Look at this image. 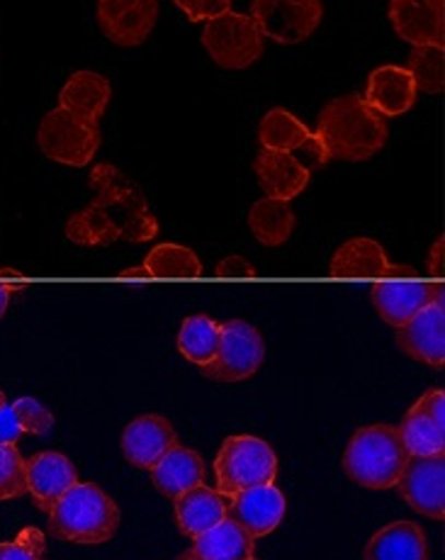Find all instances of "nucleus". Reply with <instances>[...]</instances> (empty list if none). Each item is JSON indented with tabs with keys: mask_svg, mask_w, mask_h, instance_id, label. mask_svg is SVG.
<instances>
[{
	"mask_svg": "<svg viewBox=\"0 0 445 560\" xmlns=\"http://www.w3.org/2000/svg\"><path fill=\"white\" fill-rule=\"evenodd\" d=\"M176 560H204L202 556H198V553H195L192 551V548H190V551H186V553H180Z\"/></svg>",
	"mask_w": 445,
	"mask_h": 560,
	"instance_id": "obj_42",
	"label": "nucleus"
},
{
	"mask_svg": "<svg viewBox=\"0 0 445 560\" xmlns=\"http://www.w3.org/2000/svg\"><path fill=\"white\" fill-rule=\"evenodd\" d=\"M0 283L20 288V283H25V276L15 271V268H0Z\"/></svg>",
	"mask_w": 445,
	"mask_h": 560,
	"instance_id": "obj_39",
	"label": "nucleus"
},
{
	"mask_svg": "<svg viewBox=\"0 0 445 560\" xmlns=\"http://www.w3.org/2000/svg\"><path fill=\"white\" fill-rule=\"evenodd\" d=\"M295 212L285 200L264 198L254 202V208L248 210V228L264 246L285 244L292 230H295Z\"/></svg>",
	"mask_w": 445,
	"mask_h": 560,
	"instance_id": "obj_27",
	"label": "nucleus"
},
{
	"mask_svg": "<svg viewBox=\"0 0 445 560\" xmlns=\"http://www.w3.org/2000/svg\"><path fill=\"white\" fill-rule=\"evenodd\" d=\"M27 492V460L15 444H0V502L17 500Z\"/></svg>",
	"mask_w": 445,
	"mask_h": 560,
	"instance_id": "obj_32",
	"label": "nucleus"
},
{
	"mask_svg": "<svg viewBox=\"0 0 445 560\" xmlns=\"http://www.w3.org/2000/svg\"><path fill=\"white\" fill-rule=\"evenodd\" d=\"M285 516V494L273 482L234 494L226 504V520L236 522L251 538L276 532Z\"/></svg>",
	"mask_w": 445,
	"mask_h": 560,
	"instance_id": "obj_16",
	"label": "nucleus"
},
{
	"mask_svg": "<svg viewBox=\"0 0 445 560\" xmlns=\"http://www.w3.org/2000/svg\"><path fill=\"white\" fill-rule=\"evenodd\" d=\"M216 278H256V268L244 256H230L214 268Z\"/></svg>",
	"mask_w": 445,
	"mask_h": 560,
	"instance_id": "obj_37",
	"label": "nucleus"
},
{
	"mask_svg": "<svg viewBox=\"0 0 445 560\" xmlns=\"http://www.w3.org/2000/svg\"><path fill=\"white\" fill-rule=\"evenodd\" d=\"M144 268L151 278H200L202 264L198 254L180 244H159L149 252Z\"/></svg>",
	"mask_w": 445,
	"mask_h": 560,
	"instance_id": "obj_30",
	"label": "nucleus"
},
{
	"mask_svg": "<svg viewBox=\"0 0 445 560\" xmlns=\"http://www.w3.org/2000/svg\"><path fill=\"white\" fill-rule=\"evenodd\" d=\"M173 502H176L178 529L190 538H198L222 520H226V504H230V498H224V494L208 488V485H198V488L180 494V498Z\"/></svg>",
	"mask_w": 445,
	"mask_h": 560,
	"instance_id": "obj_24",
	"label": "nucleus"
},
{
	"mask_svg": "<svg viewBox=\"0 0 445 560\" xmlns=\"http://www.w3.org/2000/svg\"><path fill=\"white\" fill-rule=\"evenodd\" d=\"M0 560H45V534L27 526L15 541L0 544Z\"/></svg>",
	"mask_w": 445,
	"mask_h": 560,
	"instance_id": "obj_33",
	"label": "nucleus"
},
{
	"mask_svg": "<svg viewBox=\"0 0 445 560\" xmlns=\"http://www.w3.org/2000/svg\"><path fill=\"white\" fill-rule=\"evenodd\" d=\"M256 538L248 536L232 520H222L210 532L195 538L192 551L204 560H246L254 558Z\"/></svg>",
	"mask_w": 445,
	"mask_h": 560,
	"instance_id": "obj_26",
	"label": "nucleus"
},
{
	"mask_svg": "<svg viewBox=\"0 0 445 560\" xmlns=\"http://www.w3.org/2000/svg\"><path fill=\"white\" fill-rule=\"evenodd\" d=\"M119 278H122V280H151L144 264H141L139 268H127V271L119 273Z\"/></svg>",
	"mask_w": 445,
	"mask_h": 560,
	"instance_id": "obj_40",
	"label": "nucleus"
},
{
	"mask_svg": "<svg viewBox=\"0 0 445 560\" xmlns=\"http://www.w3.org/2000/svg\"><path fill=\"white\" fill-rule=\"evenodd\" d=\"M246 560H256V558H246Z\"/></svg>",
	"mask_w": 445,
	"mask_h": 560,
	"instance_id": "obj_43",
	"label": "nucleus"
},
{
	"mask_svg": "<svg viewBox=\"0 0 445 560\" xmlns=\"http://www.w3.org/2000/svg\"><path fill=\"white\" fill-rule=\"evenodd\" d=\"M395 488L414 512L429 520H445V454L409 458Z\"/></svg>",
	"mask_w": 445,
	"mask_h": 560,
	"instance_id": "obj_11",
	"label": "nucleus"
},
{
	"mask_svg": "<svg viewBox=\"0 0 445 560\" xmlns=\"http://www.w3.org/2000/svg\"><path fill=\"white\" fill-rule=\"evenodd\" d=\"M45 560H47V558H45Z\"/></svg>",
	"mask_w": 445,
	"mask_h": 560,
	"instance_id": "obj_44",
	"label": "nucleus"
},
{
	"mask_svg": "<svg viewBox=\"0 0 445 560\" xmlns=\"http://www.w3.org/2000/svg\"><path fill=\"white\" fill-rule=\"evenodd\" d=\"M260 35L278 45H300L309 39L324 18L321 0H254L251 15Z\"/></svg>",
	"mask_w": 445,
	"mask_h": 560,
	"instance_id": "obj_9",
	"label": "nucleus"
},
{
	"mask_svg": "<svg viewBox=\"0 0 445 560\" xmlns=\"http://www.w3.org/2000/svg\"><path fill=\"white\" fill-rule=\"evenodd\" d=\"M411 79H414L417 91L423 93H443L445 89V51L438 45H423L414 47L409 54V61L405 67Z\"/></svg>",
	"mask_w": 445,
	"mask_h": 560,
	"instance_id": "obj_31",
	"label": "nucleus"
},
{
	"mask_svg": "<svg viewBox=\"0 0 445 560\" xmlns=\"http://www.w3.org/2000/svg\"><path fill=\"white\" fill-rule=\"evenodd\" d=\"M23 427H20L13 402H8L5 393L0 390V444H17L23 436Z\"/></svg>",
	"mask_w": 445,
	"mask_h": 560,
	"instance_id": "obj_36",
	"label": "nucleus"
},
{
	"mask_svg": "<svg viewBox=\"0 0 445 560\" xmlns=\"http://www.w3.org/2000/svg\"><path fill=\"white\" fill-rule=\"evenodd\" d=\"M37 142L42 154L51 161L83 168L91 164L97 149H101V127H97V122L83 120V117L63 110V107H57L42 120Z\"/></svg>",
	"mask_w": 445,
	"mask_h": 560,
	"instance_id": "obj_6",
	"label": "nucleus"
},
{
	"mask_svg": "<svg viewBox=\"0 0 445 560\" xmlns=\"http://www.w3.org/2000/svg\"><path fill=\"white\" fill-rule=\"evenodd\" d=\"M15 290H17V288H13V285L0 283V319H3L5 310H8V305H10V295H13Z\"/></svg>",
	"mask_w": 445,
	"mask_h": 560,
	"instance_id": "obj_41",
	"label": "nucleus"
},
{
	"mask_svg": "<svg viewBox=\"0 0 445 560\" xmlns=\"http://www.w3.org/2000/svg\"><path fill=\"white\" fill-rule=\"evenodd\" d=\"M331 276L343 280H389V278H417L411 266H397L387 258L379 242L367 236H355L339 246L331 258Z\"/></svg>",
	"mask_w": 445,
	"mask_h": 560,
	"instance_id": "obj_14",
	"label": "nucleus"
},
{
	"mask_svg": "<svg viewBox=\"0 0 445 560\" xmlns=\"http://www.w3.org/2000/svg\"><path fill=\"white\" fill-rule=\"evenodd\" d=\"M266 343L260 331L242 319L224 322L220 327V347L202 373L216 383H242L264 365Z\"/></svg>",
	"mask_w": 445,
	"mask_h": 560,
	"instance_id": "obj_8",
	"label": "nucleus"
},
{
	"mask_svg": "<svg viewBox=\"0 0 445 560\" xmlns=\"http://www.w3.org/2000/svg\"><path fill=\"white\" fill-rule=\"evenodd\" d=\"M443 246H445V240H443V236H438V242L433 244L431 256H429V273L433 278L443 276Z\"/></svg>",
	"mask_w": 445,
	"mask_h": 560,
	"instance_id": "obj_38",
	"label": "nucleus"
},
{
	"mask_svg": "<svg viewBox=\"0 0 445 560\" xmlns=\"http://www.w3.org/2000/svg\"><path fill=\"white\" fill-rule=\"evenodd\" d=\"M258 139L260 147L268 149V152L292 154L307 171H317L331 161L321 139L305 122L297 120L295 115L282 110V107H273L264 117Z\"/></svg>",
	"mask_w": 445,
	"mask_h": 560,
	"instance_id": "obj_10",
	"label": "nucleus"
},
{
	"mask_svg": "<svg viewBox=\"0 0 445 560\" xmlns=\"http://www.w3.org/2000/svg\"><path fill=\"white\" fill-rule=\"evenodd\" d=\"M397 429L409 458L445 454V427L433 422L417 402L411 405V409L405 415V419H401Z\"/></svg>",
	"mask_w": 445,
	"mask_h": 560,
	"instance_id": "obj_28",
	"label": "nucleus"
},
{
	"mask_svg": "<svg viewBox=\"0 0 445 560\" xmlns=\"http://www.w3.org/2000/svg\"><path fill=\"white\" fill-rule=\"evenodd\" d=\"M220 322H214L208 315H192L178 331V351L186 357L190 363L204 369L216 353L220 347Z\"/></svg>",
	"mask_w": 445,
	"mask_h": 560,
	"instance_id": "obj_29",
	"label": "nucleus"
},
{
	"mask_svg": "<svg viewBox=\"0 0 445 560\" xmlns=\"http://www.w3.org/2000/svg\"><path fill=\"white\" fill-rule=\"evenodd\" d=\"M110 98L113 89L105 77L95 71H75L59 93V107L83 117V120L101 122Z\"/></svg>",
	"mask_w": 445,
	"mask_h": 560,
	"instance_id": "obj_25",
	"label": "nucleus"
},
{
	"mask_svg": "<svg viewBox=\"0 0 445 560\" xmlns=\"http://www.w3.org/2000/svg\"><path fill=\"white\" fill-rule=\"evenodd\" d=\"M202 47L216 67L242 71L264 57V35L251 18L230 10L204 23Z\"/></svg>",
	"mask_w": 445,
	"mask_h": 560,
	"instance_id": "obj_7",
	"label": "nucleus"
},
{
	"mask_svg": "<svg viewBox=\"0 0 445 560\" xmlns=\"http://www.w3.org/2000/svg\"><path fill=\"white\" fill-rule=\"evenodd\" d=\"M409 463V454L395 424L363 427L351 436L343 454V470L367 490L395 488Z\"/></svg>",
	"mask_w": 445,
	"mask_h": 560,
	"instance_id": "obj_4",
	"label": "nucleus"
},
{
	"mask_svg": "<svg viewBox=\"0 0 445 560\" xmlns=\"http://www.w3.org/2000/svg\"><path fill=\"white\" fill-rule=\"evenodd\" d=\"M254 171L260 188L266 190V198L285 202L297 198L300 192L309 186L312 178V171L302 166L295 156L282 152H268V149H264V152L256 156Z\"/></svg>",
	"mask_w": 445,
	"mask_h": 560,
	"instance_id": "obj_21",
	"label": "nucleus"
},
{
	"mask_svg": "<svg viewBox=\"0 0 445 560\" xmlns=\"http://www.w3.org/2000/svg\"><path fill=\"white\" fill-rule=\"evenodd\" d=\"M443 300L441 283H426L419 278H389L373 285V305L387 325L401 327L426 305Z\"/></svg>",
	"mask_w": 445,
	"mask_h": 560,
	"instance_id": "obj_13",
	"label": "nucleus"
},
{
	"mask_svg": "<svg viewBox=\"0 0 445 560\" xmlns=\"http://www.w3.org/2000/svg\"><path fill=\"white\" fill-rule=\"evenodd\" d=\"M119 529V508L101 485L75 482L49 510V534L71 544H105Z\"/></svg>",
	"mask_w": 445,
	"mask_h": 560,
	"instance_id": "obj_3",
	"label": "nucleus"
},
{
	"mask_svg": "<svg viewBox=\"0 0 445 560\" xmlns=\"http://www.w3.org/2000/svg\"><path fill=\"white\" fill-rule=\"evenodd\" d=\"M178 444L176 429L161 415H141L127 424L122 451L127 460L141 470H151L168 448Z\"/></svg>",
	"mask_w": 445,
	"mask_h": 560,
	"instance_id": "obj_18",
	"label": "nucleus"
},
{
	"mask_svg": "<svg viewBox=\"0 0 445 560\" xmlns=\"http://www.w3.org/2000/svg\"><path fill=\"white\" fill-rule=\"evenodd\" d=\"M75 482H79L75 466L57 451H42L27 460V492L42 512L49 514L61 494Z\"/></svg>",
	"mask_w": 445,
	"mask_h": 560,
	"instance_id": "obj_19",
	"label": "nucleus"
},
{
	"mask_svg": "<svg viewBox=\"0 0 445 560\" xmlns=\"http://www.w3.org/2000/svg\"><path fill=\"white\" fill-rule=\"evenodd\" d=\"M204 476H208V470H204L202 456L180 444L168 448L164 458L151 468V480L168 500H178L180 494L204 485Z\"/></svg>",
	"mask_w": 445,
	"mask_h": 560,
	"instance_id": "obj_22",
	"label": "nucleus"
},
{
	"mask_svg": "<svg viewBox=\"0 0 445 560\" xmlns=\"http://www.w3.org/2000/svg\"><path fill=\"white\" fill-rule=\"evenodd\" d=\"M159 20V0H101L97 25L117 47H139Z\"/></svg>",
	"mask_w": 445,
	"mask_h": 560,
	"instance_id": "obj_12",
	"label": "nucleus"
},
{
	"mask_svg": "<svg viewBox=\"0 0 445 560\" xmlns=\"http://www.w3.org/2000/svg\"><path fill=\"white\" fill-rule=\"evenodd\" d=\"M93 200L71 214L67 236L79 246H107L117 240L141 244L159 234V222L144 192L113 164L91 171Z\"/></svg>",
	"mask_w": 445,
	"mask_h": 560,
	"instance_id": "obj_1",
	"label": "nucleus"
},
{
	"mask_svg": "<svg viewBox=\"0 0 445 560\" xmlns=\"http://www.w3.org/2000/svg\"><path fill=\"white\" fill-rule=\"evenodd\" d=\"M13 409H15V417L25 434L42 436V434H47L54 424V417L49 409L42 402H37L35 397H20V400L13 402Z\"/></svg>",
	"mask_w": 445,
	"mask_h": 560,
	"instance_id": "obj_34",
	"label": "nucleus"
},
{
	"mask_svg": "<svg viewBox=\"0 0 445 560\" xmlns=\"http://www.w3.org/2000/svg\"><path fill=\"white\" fill-rule=\"evenodd\" d=\"M278 476V458L264 439L258 436H230L224 439L220 454L214 458L216 492L224 498L270 485Z\"/></svg>",
	"mask_w": 445,
	"mask_h": 560,
	"instance_id": "obj_5",
	"label": "nucleus"
},
{
	"mask_svg": "<svg viewBox=\"0 0 445 560\" xmlns=\"http://www.w3.org/2000/svg\"><path fill=\"white\" fill-rule=\"evenodd\" d=\"M397 343L407 357L417 359L431 369L445 365V307L443 300H436L417 312L407 325L397 329Z\"/></svg>",
	"mask_w": 445,
	"mask_h": 560,
	"instance_id": "obj_15",
	"label": "nucleus"
},
{
	"mask_svg": "<svg viewBox=\"0 0 445 560\" xmlns=\"http://www.w3.org/2000/svg\"><path fill=\"white\" fill-rule=\"evenodd\" d=\"M417 85L405 67H379L367 79L363 101L383 117H399L417 103Z\"/></svg>",
	"mask_w": 445,
	"mask_h": 560,
	"instance_id": "obj_20",
	"label": "nucleus"
},
{
	"mask_svg": "<svg viewBox=\"0 0 445 560\" xmlns=\"http://www.w3.org/2000/svg\"><path fill=\"white\" fill-rule=\"evenodd\" d=\"M314 135L327 147L329 159L367 161L387 144L389 127L361 95L349 93L321 107Z\"/></svg>",
	"mask_w": 445,
	"mask_h": 560,
	"instance_id": "obj_2",
	"label": "nucleus"
},
{
	"mask_svg": "<svg viewBox=\"0 0 445 560\" xmlns=\"http://www.w3.org/2000/svg\"><path fill=\"white\" fill-rule=\"evenodd\" d=\"M445 0H393L389 3V23L399 39L411 47L438 45L445 37Z\"/></svg>",
	"mask_w": 445,
	"mask_h": 560,
	"instance_id": "obj_17",
	"label": "nucleus"
},
{
	"mask_svg": "<svg viewBox=\"0 0 445 560\" xmlns=\"http://www.w3.org/2000/svg\"><path fill=\"white\" fill-rule=\"evenodd\" d=\"M188 15L190 23H210L232 10V0H173Z\"/></svg>",
	"mask_w": 445,
	"mask_h": 560,
	"instance_id": "obj_35",
	"label": "nucleus"
},
{
	"mask_svg": "<svg viewBox=\"0 0 445 560\" xmlns=\"http://www.w3.org/2000/svg\"><path fill=\"white\" fill-rule=\"evenodd\" d=\"M363 560H431L429 538L417 522H393L373 534Z\"/></svg>",
	"mask_w": 445,
	"mask_h": 560,
	"instance_id": "obj_23",
	"label": "nucleus"
}]
</instances>
